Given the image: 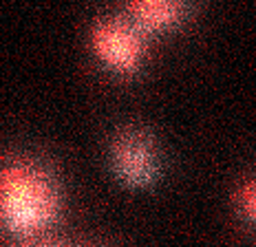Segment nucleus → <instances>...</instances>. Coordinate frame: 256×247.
Masks as SVG:
<instances>
[{
	"label": "nucleus",
	"mask_w": 256,
	"mask_h": 247,
	"mask_svg": "<svg viewBox=\"0 0 256 247\" xmlns=\"http://www.w3.org/2000/svg\"><path fill=\"white\" fill-rule=\"evenodd\" d=\"M58 190L38 166L20 164L2 176V223L9 236L34 240L49 232L58 218Z\"/></svg>",
	"instance_id": "1"
},
{
	"label": "nucleus",
	"mask_w": 256,
	"mask_h": 247,
	"mask_svg": "<svg viewBox=\"0 0 256 247\" xmlns=\"http://www.w3.org/2000/svg\"><path fill=\"white\" fill-rule=\"evenodd\" d=\"M142 31L135 24L104 22L93 34L98 58L115 73H132L142 64Z\"/></svg>",
	"instance_id": "2"
},
{
	"label": "nucleus",
	"mask_w": 256,
	"mask_h": 247,
	"mask_svg": "<svg viewBox=\"0 0 256 247\" xmlns=\"http://www.w3.org/2000/svg\"><path fill=\"white\" fill-rule=\"evenodd\" d=\"M113 166L115 172L130 188L150 186L157 176V157L154 150L140 132H126L113 146Z\"/></svg>",
	"instance_id": "3"
},
{
	"label": "nucleus",
	"mask_w": 256,
	"mask_h": 247,
	"mask_svg": "<svg viewBox=\"0 0 256 247\" xmlns=\"http://www.w3.org/2000/svg\"><path fill=\"white\" fill-rule=\"evenodd\" d=\"M132 24L142 34H164L174 29L184 18L181 0H130Z\"/></svg>",
	"instance_id": "4"
},
{
	"label": "nucleus",
	"mask_w": 256,
	"mask_h": 247,
	"mask_svg": "<svg viewBox=\"0 0 256 247\" xmlns=\"http://www.w3.org/2000/svg\"><path fill=\"white\" fill-rule=\"evenodd\" d=\"M238 206H241V212L245 214V218L256 225V181H252L248 188L241 190V194H238Z\"/></svg>",
	"instance_id": "5"
}]
</instances>
